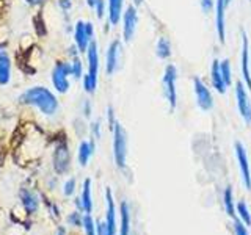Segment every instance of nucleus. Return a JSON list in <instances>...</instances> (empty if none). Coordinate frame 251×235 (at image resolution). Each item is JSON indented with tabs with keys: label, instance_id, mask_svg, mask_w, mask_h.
Instances as JSON below:
<instances>
[{
	"label": "nucleus",
	"instance_id": "1",
	"mask_svg": "<svg viewBox=\"0 0 251 235\" xmlns=\"http://www.w3.org/2000/svg\"><path fill=\"white\" fill-rule=\"evenodd\" d=\"M19 100L21 104L38 108L46 116H53L58 110V100L55 94L44 86H33V88L27 90L19 96Z\"/></svg>",
	"mask_w": 251,
	"mask_h": 235
},
{
	"label": "nucleus",
	"instance_id": "2",
	"mask_svg": "<svg viewBox=\"0 0 251 235\" xmlns=\"http://www.w3.org/2000/svg\"><path fill=\"white\" fill-rule=\"evenodd\" d=\"M113 159L118 168L124 169L126 163H127V133L124 127L116 122L113 127Z\"/></svg>",
	"mask_w": 251,
	"mask_h": 235
},
{
	"label": "nucleus",
	"instance_id": "3",
	"mask_svg": "<svg viewBox=\"0 0 251 235\" xmlns=\"http://www.w3.org/2000/svg\"><path fill=\"white\" fill-rule=\"evenodd\" d=\"M163 94L167 99L171 112L177 105V69L175 65H167L163 70Z\"/></svg>",
	"mask_w": 251,
	"mask_h": 235
},
{
	"label": "nucleus",
	"instance_id": "4",
	"mask_svg": "<svg viewBox=\"0 0 251 235\" xmlns=\"http://www.w3.org/2000/svg\"><path fill=\"white\" fill-rule=\"evenodd\" d=\"M94 27L91 22L77 21L74 27V43L77 46L78 52H86L90 44L93 43Z\"/></svg>",
	"mask_w": 251,
	"mask_h": 235
},
{
	"label": "nucleus",
	"instance_id": "5",
	"mask_svg": "<svg viewBox=\"0 0 251 235\" xmlns=\"http://www.w3.org/2000/svg\"><path fill=\"white\" fill-rule=\"evenodd\" d=\"M69 75H71V63L57 61L52 69V85L58 93L65 94L69 90Z\"/></svg>",
	"mask_w": 251,
	"mask_h": 235
},
{
	"label": "nucleus",
	"instance_id": "6",
	"mask_svg": "<svg viewBox=\"0 0 251 235\" xmlns=\"http://www.w3.org/2000/svg\"><path fill=\"white\" fill-rule=\"evenodd\" d=\"M248 86L245 82H235V100H237V108L242 116V119L247 124H251V100L247 91Z\"/></svg>",
	"mask_w": 251,
	"mask_h": 235
},
{
	"label": "nucleus",
	"instance_id": "7",
	"mask_svg": "<svg viewBox=\"0 0 251 235\" xmlns=\"http://www.w3.org/2000/svg\"><path fill=\"white\" fill-rule=\"evenodd\" d=\"M234 149H235V159H237V163H239L242 182H243V185H245L247 190H251V168H250L247 149L240 143V141H237V143L234 144Z\"/></svg>",
	"mask_w": 251,
	"mask_h": 235
},
{
	"label": "nucleus",
	"instance_id": "8",
	"mask_svg": "<svg viewBox=\"0 0 251 235\" xmlns=\"http://www.w3.org/2000/svg\"><path fill=\"white\" fill-rule=\"evenodd\" d=\"M193 90H195V97H196V104L202 110V112H209V110L214 108V97H212V93L207 88V85L201 80L200 77L193 78Z\"/></svg>",
	"mask_w": 251,
	"mask_h": 235
},
{
	"label": "nucleus",
	"instance_id": "9",
	"mask_svg": "<svg viewBox=\"0 0 251 235\" xmlns=\"http://www.w3.org/2000/svg\"><path fill=\"white\" fill-rule=\"evenodd\" d=\"M123 38L126 43H130L133 39V35L137 31V25H138V10L137 6H127L123 13Z\"/></svg>",
	"mask_w": 251,
	"mask_h": 235
},
{
	"label": "nucleus",
	"instance_id": "10",
	"mask_svg": "<svg viewBox=\"0 0 251 235\" xmlns=\"http://www.w3.org/2000/svg\"><path fill=\"white\" fill-rule=\"evenodd\" d=\"M53 169L58 172V174H65L68 172L69 166H71V154H69V147L66 144V141H60L57 143L53 149Z\"/></svg>",
	"mask_w": 251,
	"mask_h": 235
},
{
	"label": "nucleus",
	"instance_id": "11",
	"mask_svg": "<svg viewBox=\"0 0 251 235\" xmlns=\"http://www.w3.org/2000/svg\"><path fill=\"white\" fill-rule=\"evenodd\" d=\"M240 70L245 85L251 90V70H250V39L245 30H242V47H240Z\"/></svg>",
	"mask_w": 251,
	"mask_h": 235
},
{
	"label": "nucleus",
	"instance_id": "12",
	"mask_svg": "<svg viewBox=\"0 0 251 235\" xmlns=\"http://www.w3.org/2000/svg\"><path fill=\"white\" fill-rule=\"evenodd\" d=\"M226 0H215V30L220 43L226 41Z\"/></svg>",
	"mask_w": 251,
	"mask_h": 235
},
{
	"label": "nucleus",
	"instance_id": "13",
	"mask_svg": "<svg viewBox=\"0 0 251 235\" xmlns=\"http://www.w3.org/2000/svg\"><path fill=\"white\" fill-rule=\"evenodd\" d=\"M120 60H121V43L115 39V41L108 46L107 57H105V70L108 75L115 74L118 68H120Z\"/></svg>",
	"mask_w": 251,
	"mask_h": 235
},
{
	"label": "nucleus",
	"instance_id": "14",
	"mask_svg": "<svg viewBox=\"0 0 251 235\" xmlns=\"http://www.w3.org/2000/svg\"><path fill=\"white\" fill-rule=\"evenodd\" d=\"M105 199H107V218H105L107 235H116V206L110 188L105 190Z\"/></svg>",
	"mask_w": 251,
	"mask_h": 235
},
{
	"label": "nucleus",
	"instance_id": "15",
	"mask_svg": "<svg viewBox=\"0 0 251 235\" xmlns=\"http://www.w3.org/2000/svg\"><path fill=\"white\" fill-rule=\"evenodd\" d=\"M86 61H88V74L90 78L98 83V74H99V50H98V44L96 43H91L88 50H86Z\"/></svg>",
	"mask_w": 251,
	"mask_h": 235
},
{
	"label": "nucleus",
	"instance_id": "16",
	"mask_svg": "<svg viewBox=\"0 0 251 235\" xmlns=\"http://www.w3.org/2000/svg\"><path fill=\"white\" fill-rule=\"evenodd\" d=\"M210 82H212V86H214L217 93H220V94L226 93L227 85L223 78L222 69H220V61L217 58L212 61V66H210Z\"/></svg>",
	"mask_w": 251,
	"mask_h": 235
},
{
	"label": "nucleus",
	"instance_id": "17",
	"mask_svg": "<svg viewBox=\"0 0 251 235\" xmlns=\"http://www.w3.org/2000/svg\"><path fill=\"white\" fill-rule=\"evenodd\" d=\"M107 14H108V24L116 25L121 21L124 13V0H107Z\"/></svg>",
	"mask_w": 251,
	"mask_h": 235
},
{
	"label": "nucleus",
	"instance_id": "18",
	"mask_svg": "<svg viewBox=\"0 0 251 235\" xmlns=\"http://www.w3.org/2000/svg\"><path fill=\"white\" fill-rule=\"evenodd\" d=\"M94 154V141H82L80 146H78V152H77V159L78 163L82 166H86V163L90 162V159Z\"/></svg>",
	"mask_w": 251,
	"mask_h": 235
},
{
	"label": "nucleus",
	"instance_id": "19",
	"mask_svg": "<svg viewBox=\"0 0 251 235\" xmlns=\"http://www.w3.org/2000/svg\"><path fill=\"white\" fill-rule=\"evenodd\" d=\"M21 201H22V206L25 209V212L28 215H33L35 212L38 210V206H39V201L36 196L28 191V190H22L21 191Z\"/></svg>",
	"mask_w": 251,
	"mask_h": 235
},
{
	"label": "nucleus",
	"instance_id": "20",
	"mask_svg": "<svg viewBox=\"0 0 251 235\" xmlns=\"http://www.w3.org/2000/svg\"><path fill=\"white\" fill-rule=\"evenodd\" d=\"M11 77V60L8 53L0 52V85H6Z\"/></svg>",
	"mask_w": 251,
	"mask_h": 235
},
{
	"label": "nucleus",
	"instance_id": "21",
	"mask_svg": "<svg viewBox=\"0 0 251 235\" xmlns=\"http://www.w3.org/2000/svg\"><path fill=\"white\" fill-rule=\"evenodd\" d=\"M120 213H121V227H120V235H130V210L127 202H121L120 206Z\"/></svg>",
	"mask_w": 251,
	"mask_h": 235
},
{
	"label": "nucleus",
	"instance_id": "22",
	"mask_svg": "<svg viewBox=\"0 0 251 235\" xmlns=\"http://www.w3.org/2000/svg\"><path fill=\"white\" fill-rule=\"evenodd\" d=\"M82 204H83V212L85 213H91L93 210V196H91V179H85L83 188H82Z\"/></svg>",
	"mask_w": 251,
	"mask_h": 235
},
{
	"label": "nucleus",
	"instance_id": "23",
	"mask_svg": "<svg viewBox=\"0 0 251 235\" xmlns=\"http://www.w3.org/2000/svg\"><path fill=\"white\" fill-rule=\"evenodd\" d=\"M155 53L160 60H168L171 57V43L168 38L160 36L155 43Z\"/></svg>",
	"mask_w": 251,
	"mask_h": 235
},
{
	"label": "nucleus",
	"instance_id": "24",
	"mask_svg": "<svg viewBox=\"0 0 251 235\" xmlns=\"http://www.w3.org/2000/svg\"><path fill=\"white\" fill-rule=\"evenodd\" d=\"M223 204H225V210L226 213L231 218H237V212H235V206H234V199H232V188L226 187V190L223 193Z\"/></svg>",
	"mask_w": 251,
	"mask_h": 235
},
{
	"label": "nucleus",
	"instance_id": "25",
	"mask_svg": "<svg viewBox=\"0 0 251 235\" xmlns=\"http://www.w3.org/2000/svg\"><path fill=\"white\" fill-rule=\"evenodd\" d=\"M235 212H237V216H239V219L243 224L251 226V213H250V209H248L245 201H239L237 202V206H235Z\"/></svg>",
	"mask_w": 251,
	"mask_h": 235
},
{
	"label": "nucleus",
	"instance_id": "26",
	"mask_svg": "<svg viewBox=\"0 0 251 235\" xmlns=\"http://www.w3.org/2000/svg\"><path fill=\"white\" fill-rule=\"evenodd\" d=\"M220 69H222V74H223V78L227 85V88H229V85L232 83V69H231V61L229 60H223L220 61Z\"/></svg>",
	"mask_w": 251,
	"mask_h": 235
},
{
	"label": "nucleus",
	"instance_id": "27",
	"mask_svg": "<svg viewBox=\"0 0 251 235\" xmlns=\"http://www.w3.org/2000/svg\"><path fill=\"white\" fill-rule=\"evenodd\" d=\"M71 75L74 78H83V65L78 57L73 58V63H71Z\"/></svg>",
	"mask_w": 251,
	"mask_h": 235
},
{
	"label": "nucleus",
	"instance_id": "28",
	"mask_svg": "<svg viewBox=\"0 0 251 235\" xmlns=\"http://www.w3.org/2000/svg\"><path fill=\"white\" fill-rule=\"evenodd\" d=\"M83 229H85V235H98L96 234V224H94L91 213H85L83 216Z\"/></svg>",
	"mask_w": 251,
	"mask_h": 235
},
{
	"label": "nucleus",
	"instance_id": "29",
	"mask_svg": "<svg viewBox=\"0 0 251 235\" xmlns=\"http://www.w3.org/2000/svg\"><path fill=\"white\" fill-rule=\"evenodd\" d=\"M68 223L74 227H78V226H83V216L78 213V212H73L69 216H68Z\"/></svg>",
	"mask_w": 251,
	"mask_h": 235
},
{
	"label": "nucleus",
	"instance_id": "30",
	"mask_svg": "<svg viewBox=\"0 0 251 235\" xmlns=\"http://www.w3.org/2000/svg\"><path fill=\"white\" fill-rule=\"evenodd\" d=\"M83 88H85V91L88 93V94H93L94 91H96V88H98V83H94L90 78V75L85 74L83 75Z\"/></svg>",
	"mask_w": 251,
	"mask_h": 235
},
{
	"label": "nucleus",
	"instance_id": "31",
	"mask_svg": "<svg viewBox=\"0 0 251 235\" xmlns=\"http://www.w3.org/2000/svg\"><path fill=\"white\" fill-rule=\"evenodd\" d=\"M93 10H96L98 19H102L105 16V10H108L107 2H105V0H98V3H96V6L93 8Z\"/></svg>",
	"mask_w": 251,
	"mask_h": 235
},
{
	"label": "nucleus",
	"instance_id": "32",
	"mask_svg": "<svg viewBox=\"0 0 251 235\" xmlns=\"http://www.w3.org/2000/svg\"><path fill=\"white\" fill-rule=\"evenodd\" d=\"M75 191V179H68L63 185V193L65 196H73Z\"/></svg>",
	"mask_w": 251,
	"mask_h": 235
},
{
	"label": "nucleus",
	"instance_id": "33",
	"mask_svg": "<svg viewBox=\"0 0 251 235\" xmlns=\"http://www.w3.org/2000/svg\"><path fill=\"white\" fill-rule=\"evenodd\" d=\"M234 234L235 235H250L248 231H247V226L243 224L239 218L234 219Z\"/></svg>",
	"mask_w": 251,
	"mask_h": 235
},
{
	"label": "nucleus",
	"instance_id": "34",
	"mask_svg": "<svg viewBox=\"0 0 251 235\" xmlns=\"http://www.w3.org/2000/svg\"><path fill=\"white\" fill-rule=\"evenodd\" d=\"M200 6L204 14H209L215 8V0H200Z\"/></svg>",
	"mask_w": 251,
	"mask_h": 235
},
{
	"label": "nucleus",
	"instance_id": "35",
	"mask_svg": "<svg viewBox=\"0 0 251 235\" xmlns=\"http://www.w3.org/2000/svg\"><path fill=\"white\" fill-rule=\"evenodd\" d=\"M107 121H108V127L113 130L115 124H116L118 121H116V116H115V110H113V107H112V105H108V108H107Z\"/></svg>",
	"mask_w": 251,
	"mask_h": 235
},
{
	"label": "nucleus",
	"instance_id": "36",
	"mask_svg": "<svg viewBox=\"0 0 251 235\" xmlns=\"http://www.w3.org/2000/svg\"><path fill=\"white\" fill-rule=\"evenodd\" d=\"M90 132L94 140H99L100 138V121H94L91 125H90Z\"/></svg>",
	"mask_w": 251,
	"mask_h": 235
},
{
	"label": "nucleus",
	"instance_id": "37",
	"mask_svg": "<svg viewBox=\"0 0 251 235\" xmlns=\"http://www.w3.org/2000/svg\"><path fill=\"white\" fill-rule=\"evenodd\" d=\"M96 234L98 235H107V226L104 221H98L96 223Z\"/></svg>",
	"mask_w": 251,
	"mask_h": 235
},
{
	"label": "nucleus",
	"instance_id": "38",
	"mask_svg": "<svg viewBox=\"0 0 251 235\" xmlns=\"http://www.w3.org/2000/svg\"><path fill=\"white\" fill-rule=\"evenodd\" d=\"M58 5L63 11H69L71 6H73V2H71V0H58Z\"/></svg>",
	"mask_w": 251,
	"mask_h": 235
},
{
	"label": "nucleus",
	"instance_id": "39",
	"mask_svg": "<svg viewBox=\"0 0 251 235\" xmlns=\"http://www.w3.org/2000/svg\"><path fill=\"white\" fill-rule=\"evenodd\" d=\"M83 115L86 118H90L91 116V102L90 100H85L83 102Z\"/></svg>",
	"mask_w": 251,
	"mask_h": 235
},
{
	"label": "nucleus",
	"instance_id": "40",
	"mask_svg": "<svg viewBox=\"0 0 251 235\" xmlns=\"http://www.w3.org/2000/svg\"><path fill=\"white\" fill-rule=\"evenodd\" d=\"M27 3H30V5H35V6H38V5H43L46 0H25Z\"/></svg>",
	"mask_w": 251,
	"mask_h": 235
},
{
	"label": "nucleus",
	"instance_id": "41",
	"mask_svg": "<svg viewBox=\"0 0 251 235\" xmlns=\"http://www.w3.org/2000/svg\"><path fill=\"white\" fill-rule=\"evenodd\" d=\"M98 3V0H86V5H88L90 8H94Z\"/></svg>",
	"mask_w": 251,
	"mask_h": 235
},
{
	"label": "nucleus",
	"instance_id": "42",
	"mask_svg": "<svg viewBox=\"0 0 251 235\" xmlns=\"http://www.w3.org/2000/svg\"><path fill=\"white\" fill-rule=\"evenodd\" d=\"M141 3H143V0H133V6H137V8H138Z\"/></svg>",
	"mask_w": 251,
	"mask_h": 235
},
{
	"label": "nucleus",
	"instance_id": "43",
	"mask_svg": "<svg viewBox=\"0 0 251 235\" xmlns=\"http://www.w3.org/2000/svg\"><path fill=\"white\" fill-rule=\"evenodd\" d=\"M57 235H66V231L63 229V227H60V229L57 231Z\"/></svg>",
	"mask_w": 251,
	"mask_h": 235
},
{
	"label": "nucleus",
	"instance_id": "44",
	"mask_svg": "<svg viewBox=\"0 0 251 235\" xmlns=\"http://www.w3.org/2000/svg\"><path fill=\"white\" fill-rule=\"evenodd\" d=\"M231 2H232V0H226V3H227V6H229V5H231Z\"/></svg>",
	"mask_w": 251,
	"mask_h": 235
},
{
	"label": "nucleus",
	"instance_id": "45",
	"mask_svg": "<svg viewBox=\"0 0 251 235\" xmlns=\"http://www.w3.org/2000/svg\"><path fill=\"white\" fill-rule=\"evenodd\" d=\"M2 47H3V44H0V49H2Z\"/></svg>",
	"mask_w": 251,
	"mask_h": 235
}]
</instances>
